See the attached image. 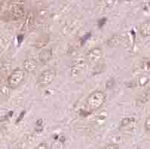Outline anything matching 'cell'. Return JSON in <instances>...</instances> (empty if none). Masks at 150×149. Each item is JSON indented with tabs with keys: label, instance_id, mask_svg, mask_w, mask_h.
<instances>
[{
	"label": "cell",
	"instance_id": "12",
	"mask_svg": "<svg viewBox=\"0 0 150 149\" xmlns=\"http://www.w3.org/2000/svg\"><path fill=\"white\" fill-rule=\"evenodd\" d=\"M103 149H119V147L118 145L116 144H110L105 146Z\"/></svg>",
	"mask_w": 150,
	"mask_h": 149
},
{
	"label": "cell",
	"instance_id": "11",
	"mask_svg": "<svg viewBox=\"0 0 150 149\" xmlns=\"http://www.w3.org/2000/svg\"><path fill=\"white\" fill-rule=\"evenodd\" d=\"M9 88L10 87H6V86L2 87V88H1V92H2V94H4V95H8V94H9Z\"/></svg>",
	"mask_w": 150,
	"mask_h": 149
},
{
	"label": "cell",
	"instance_id": "9",
	"mask_svg": "<svg viewBox=\"0 0 150 149\" xmlns=\"http://www.w3.org/2000/svg\"><path fill=\"white\" fill-rule=\"evenodd\" d=\"M63 148V143L62 141L57 140L51 144V149H62Z\"/></svg>",
	"mask_w": 150,
	"mask_h": 149
},
{
	"label": "cell",
	"instance_id": "2",
	"mask_svg": "<svg viewBox=\"0 0 150 149\" xmlns=\"http://www.w3.org/2000/svg\"><path fill=\"white\" fill-rule=\"evenodd\" d=\"M25 78L24 71L21 69H16L13 71L8 78V87L11 88H16L23 83Z\"/></svg>",
	"mask_w": 150,
	"mask_h": 149
},
{
	"label": "cell",
	"instance_id": "6",
	"mask_svg": "<svg viewBox=\"0 0 150 149\" xmlns=\"http://www.w3.org/2000/svg\"><path fill=\"white\" fill-rule=\"evenodd\" d=\"M37 67V63L34 59L28 58L26 59L23 62V68L24 70L27 72H33L36 70Z\"/></svg>",
	"mask_w": 150,
	"mask_h": 149
},
{
	"label": "cell",
	"instance_id": "13",
	"mask_svg": "<svg viewBox=\"0 0 150 149\" xmlns=\"http://www.w3.org/2000/svg\"><path fill=\"white\" fill-rule=\"evenodd\" d=\"M36 149H49V148H48V145H47L46 143H40V144L37 146Z\"/></svg>",
	"mask_w": 150,
	"mask_h": 149
},
{
	"label": "cell",
	"instance_id": "4",
	"mask_svg": "<svg viewBox=\"0 0 150 149\" xmlns=\"http://www.w3.org/2000/svg\"><path fill=\"white\" fill-rule=\"evenodd\" d=\"M103 56L102 50L100 48H94L86 54V59L91 65H96L100 62Z\"/></svg>",
	"mask_w": 150,
	"mask_h": 149
},
{
	"label": "cell",
	"instance_id": "3",
	"mask_svg": "<svg viewBox=\"0 0 150 149\" xmlns=\"http://www.w3.org/2000/svg\"><path fill=\"white\" fill-rule=\"evenodd\" d=\"M56 76V72L54 69H48L40 73L38 78V83L42 86H45L52 83Z\"/></svg>",
	"mask_w": 150,
	"mask_h": 149
},
{
	"label": "cell",
	"instance_id": "7",
	"mask_svg": "<svg viewBox=\"0 0 150 149\" xmlns=\"http://www.w3.org/2000/svg\"><path fill=\"white\" fill-rule=\"evenodd\" d=\"M123 42V38L121 36L117 35V34H115V35L112 36L107 41V44L109 47H118L122 44Z\"/></svg>",
	"mask_w": 150,
	"mask_h": 149
},
{
	"label": "cell",
	"instance_id": "5",
	"mask_svg": "<svg viewBox=\"0 0 150 149\" xmlns=\"http://www.w3.org/2000/svg\"><path fill=\"white\" fill-rule=\"evenodd\" d=\"M52 56V50L51 48H45L42 50L39 54V59L42 64H46Z\"/></svg>",
	"mask_w": 150,
	"mask_h": 149
},
{
	"label": "cell",
	"instance_id": "10",
	"mask_svg": "<svg viewBox=\"0 0 150 149\" xmlns=\"http://www.w3.org/2000/svg\"><path fill=\"white\" fill-rule=\"evenodd\" d=\"M144 128H145L146 131L150 133V115L148 116L145 121V124H144Z\"/></svg>",
	"mask_w": 150,
	"mask_h": 149
},
{
	"label": "cell",
	"instance_id": "8",
	"mask_svg": "<svg viewBox=\"0 0 150 149\" xmlns=\"http://www.w3.org/2000/svg\"><path fill=\"white\" fill-rule=\"evenodd\" d=\"M139 32L144 37H149V36H150V20L143 22V23L140 25Z\"/></svg>",
	"mask_w": 150,
	"mask_h": 149
},
{
	"label": "cell",
	"instance_id": "1",
	"mask_svg": "<svg viewBox=\"0 0 150 149\" xmlns=\"http://www.w3.org/2000/svg\"><path fill=\"white\" fill-rule=\"evenodd\" d=\"M106 96L101 90H94L91 93L86 100V105L90 111H94L99 109L105 102Z\"/></svg>",
	"mask_w": 150,
	"mask_h": 149
}]
</instances>
